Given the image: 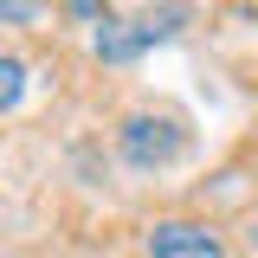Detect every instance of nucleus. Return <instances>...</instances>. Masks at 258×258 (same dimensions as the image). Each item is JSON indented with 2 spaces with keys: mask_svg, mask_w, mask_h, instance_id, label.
<instances>
[{
  "mask_svg": "<svg viewBox=\"0 0 258 258\" xmlns=\"http://www.w3.org/2000/svg\"><path fill=\"white\" fill-rule=\"evenodd\" d=\"M20 91H26V64L13 58V52H0V110H13Z\"/></svg>",
  "mask_w": 258,
  "mask_h": 258,
  "instance_id": "obj_4",
  "label": "nucleus"
},
{
  "mask_svg": "<svg viewBox=\"0 0 258 258\" xmlns=\"http://www.w3.org/2000/svg\"><path fill=\"white\" fill-rule=\"evenodd\" d=\"M149 258H226V239L200 220H155L149 226Z\"/></svg>",
  "mask_w": 258,
  "mask_h": 258,
  "instance_id": "obj_3",
  "label": "nucleus"
},
{
  "mask_svg": "<svg viewBox=\"0 0 258 258\" xmlns=\"http://www.w3.org/2000/svg\"><path fill=\"white\" fill-rule=\"evenodd\" d=\"M252 245H258V232H252Z\"/></svg>",
  "mask_w": 258,
  "mask_h": 258,
  "instance_id": "obj_7",
  "label": "nucleus"
},
{
  "mask_svg": "<svg viewBox=\"0 0 258 258\" xmlns=\"http://www.w3.org/2000/svg\"><path fill=\"white\" fill-rule=\"evenodd\" d=\"M0 13H7V20H32V13H39V0H0Z\"/></svg>",
  "mask_w": 258,
  "mask_h": 258,
  "instance_id": "obj_5",
  "label": "nucleus"
},
{
  "mask_svg": "<svg viewBox=\"0 0 258 258\" xmlns=\"http://www.w3.org/2000/svg\"><path fill=\"white\" fill-rule=\"evenodd\" d=\"M97 7H110V0H71V13H78V20H97Z\"/></svg>",
  "mask_w": 258,
  "mask_h": 258,
  "instance_id": "obj_6",
  "label": "nucleus"
},
{
  "mask_svg": "<svg viewBox=\"0 0 258 258\" xmlns=\"http://www.w3.org/2000/svg\"><path fill=\"white\" fill-rule=\"evenodd\" d=\"M187 20H194L187 0H168V7L142 13V20H103V26H97V58H103V64H129V58H142L149 45L174 39Z\"/></svg>",
  "mask_w": 258,
  "mask_h": 258,
  "instance_id": "obj_1",
  "label": "nucleus"
},
{
  "mask_svg": "<svg viewBox=\"0 0 258 258\" xmlns=\"http://www.w3.org/2000/svg\"><path fill=\"white\" fill-rule=\"evenodd\" d=\"M181 123L174 116H129L123 129H116V149H123L129 168H168V161L181 155Z\"/></svg>",
  "mask_w": 258,
  "mask_h": 258,
  "instance_id": "obj_2",
  "label": "nucleus"
}]
</instances>
